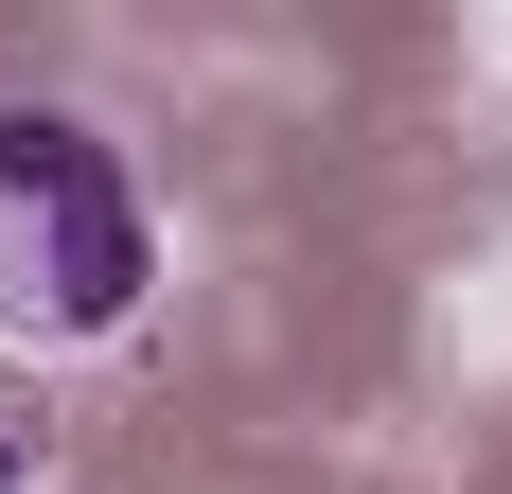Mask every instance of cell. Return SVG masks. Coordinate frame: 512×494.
Here are the masks:
<instances>
[{
    "mask_svg": "<svg viewBox=\"0 0 512 494\" xmlns=\"http://www.w3.org/2000/svg\"><path fill=\"white\" fill-rule=\"evenodd\" d=\"M159 300V212L89 106H0V353H106Z\"/></svg>",
    "mask_w": 512,
    "mask_h": 494,
    "instance_id": "1",
    "label": "cell"
},
{
    "mask_svg": "<svg viewBox=\"0 0 512 494\" xmlns=\"http://www.w3.org/2000/svg\"><path fill=\"white\" fill-rule=\"evenodd\" d=\"M36 442H53V406H36V371L0 353V494H36Z\"/></svg>",
    "mask_w": 512,
    "mask_h": 494,
    "instance_id": "2",
    "label": "cell"
}]
</instances>
